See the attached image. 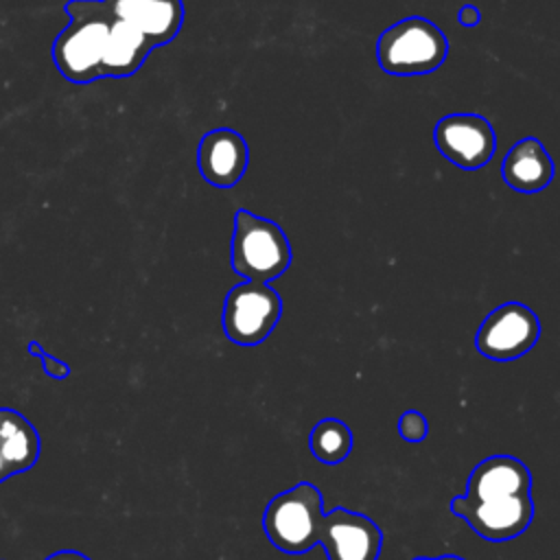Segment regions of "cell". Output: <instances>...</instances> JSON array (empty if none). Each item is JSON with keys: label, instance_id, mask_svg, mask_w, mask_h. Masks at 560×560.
Segmentation results:
<instances>
[{"label": "cell", "instance_id": "3", "mask_svg": "<svg viewBox=\"0 0 560 560\" xmlns=\"http://www.w3.org/2000/svg\"><path fill=\"white\" fill-rule=\"evenodd\" d=\"M448 55L446 35L427 18L409 15L387 26L376 42L378 66L396 77L433 72Z\"/></svg>", "mask_w": 560, "mask_h": 560}, {"label": "cell", "instance_id": "5", "mask_svg": "<svg viewBox=\"0 0 560 560\" xmlns=\"http://www.w3.org/2000/svg\"><path fill=\"white\" fill-rule=\"evenodd\" d=\"M232 269L254 282H269L291 265V245L284 230L245 208L234 214Z\"/></svg>", "mask_w": 560, "mask_h": 560}, {"label": "cell", "instance_id": "18", "mask_svg": "<svg viewBox=\"0 0 560 560\" xmlns=\"http://www.w3.org/2000/svg\"><path fill=\"white\" fill-rule=\"evenodd\" d=\"M457 20H459V24H462V26L472 28V26H477V24H479L481 13H479V9H477L475 4H464V7L459 9V13H457Z\"/></svg>", "mask_w": 560, "mask_h": 560}, {"label": "cell", "instance_id": "11", "mask_svg": "<svg viewBox=\"0 0 560 560\" xmlns=\"http://www.w3.org/2000/svg\"><path fill=\"white\" fill-rule=\"evenodd\" d=\"M112 13L138 28L155 48L168 44L184 24L182 0H105Z\"/></svg>", "mask_w": 560, "mask_h": 560}, {"label": "cell", "instance_id": "13", "mask_svg": "<svg viewBox=\"0 0 560 560\" xmlns=\"http://www.w3.org/2000/svg\"><path fill=\"white\" fill-rule=\"evenodd\" d=\"M42 451V440L33 422L15 409L0 407V457L11 477L31 470Z\"/></svg>", "mask_w": 560, "mask_h": 560}, {"label": "cell", "instance_id": "4", "mask_svg": "<svg viewBox=\"0 0 560 560\" xmlns=\"http://www.w3.org/2000/svg\"><path fill=\"white\" fill-rule=\"evenodd\" d=\"M324 518V499L315 483L300 481L276 494L262 514L269 542L284 553H306L317 545Z\"/></svg>", "mask_w": 560, "mask_h": 560}, {"label": "cell", "instance_id": "2", "mask_svg": "<svg viewBox=\"0 0 560 560\" xmlns=\"http://www.w3.org/2000/svg\"><path fill=\"white\" fill-rule=\"evenodd\" d=\"M68 26L52 42V61L70 83H92L101 79V59L114 22L105 0H68Z\"/></svg>", "mask_w": 560, "mask_h": 560}, {"label": "cell", "instance_id": "16", "mask_svg": "<svg viewBox=\"0 0 560 560\" xmlns=\"http://www.w3.org/2000/svg\"><path fill=\"white\" fill-rule=\"evenodd\" d=\"M398 433L402 440L407 442H422L427 440L429 435V422H427V416L422 411H416V409H409L405 411L400 418H398Z\"/></svg>", "mask_w": 560, "mask_h": 560}, {"label": "cell", "instance_id": "19", "mask_svg": "<svg viewBox=\"0 0 560 560\" xmlns=\"http://www.w3.org/2000/svg\"><path fill=\"white\" fill-rule=\"evenodd\" d=\"M44 560H92V558H88L85 553H81L77 549H61V551H55V553L46 556Z\"/></svg>", "mask_w": 560, "mask_h": 560}, {"label": "cell", "instance_id": "8", "mask_svg": "<svg viewBox=\"0 0 560 560\" xmlns=\"http://www.w3.org/2000/svg\"><path fill=\"white\" fill-rule=\"evenodd\" d=\"M438 151L464 171L481 168L497 149L492 125L479 114H448L433 129Z\"/></svg>", "mask_w": 560, "mask_h": 560}, {"label": "cell", "instance_id": "15", "mask_svg": "<svg viewBox=\"0 0 560 560\" xmlns=\"http://www.w3.org/2000/svg\"><path fill=\"white\" fill-rule=\"evenodd\" d=\"M313 457L326 466L341 464L352 451V431L343 420L324 418L308 433Z\"/></svg>", "mask_w": 560, "mask_h": 560}, {"label": "cell", "instance_id": "10", "mask_svg": "<svg viewBox=\"0 0 560 560\" xmlns=\"http://www.w3.org/2000/svg\"><path fill=\"white\" fill-rule=\"evenodd\" d=\"M249 149L245 138L230 129L219 127L208 131L197 149V164L201 177L217 188H232L245 175Z\"/></svg>", "mask_w": 560, "mask_h": 560}, {"label": "cell", "instance_id": "17", "mask_svg": "<svg viewBox=\"0 0 560 560\" xmlns=\"http://www.w3.org/2000/svg\"><path fill=\"white\" fill-rule=\"evenodd\" d=\"M26 350H28V354H31V357H37V359H39V363H42L44 372H46L50 378L61 381V378H68V376H70V365H68L66 361L55 359L52 354H48V352L42 348V343H39V341H28Z\"/></svg>", "mask_w": 560, "mask_h": 560}, {"label": "cell", "instance_id": "1", "mask_svg": "<svg viewBox=\"0 0 560 560\" xmlns=\"http://www.w3.org/2000/svg\"><path fill=\"white\" fill-rule=\"evenodd\" d=\"M448 510L486 540H512L534 521L532 472L514 455H490L470 470L466 494L451 499Z\"/></svg>", "mask_w": 560, "mask_h": 560}, {"label": "cell", "instance_id": "9", "mask_svg": "<svg viewBox=\"0 0 560 560\" xmlns=\"http://www.w3.org/2000/svg\"><path fill=\"white\" fill-rule=\"evenodd\" d=\"M317 545L328 560H378L383 532L370 516L335 508L322 518Z\"/></svg>", "mask_w": 560, "mask_h": 560}, {"label": "cell", "instance_id": "14", "mask_svg": "<svg viewBox=\"0 0 560 560\" xmlns=\"http://www.w3.org/2000/svg\"><path fill=\"white\" fill-rule=\"evenodd\" d=\"M155 46L131 24L118 20L109 24L103 59H101V77H129L133 74L149 52Z\"/></svg>", "mask_w": 560, "mask_h": 560}, {"label": "cell", "instance_id": "20", "mask_svg": "<svg viewBox=\"0 0 560 560\" xmlns=\"http://www.w3.org/2000/svg\"><path fill=\"white\" fill-rule=\"evenodd\" d=\"M413 560H464V558H462V556H455V553H444V556H438V558L420 556V558H413Z\"/></svg>", "mask_w": 560, "mask_h": 560}, {"label": "cell", "instance_id": "7", "mask_svg": "<svg viewBox=\"0 0 560 560\" xmlns=\"http://www.w3.org/2000/svg\"><path fill=\"white\" fill-rule=\"evenodd\" d=\"M538 337V315L521 302H505L483 317L475 335V348L486 359L514 361L527 354Z\"/></svg>", "mask_w": 560, "mask_h": 560}, {"label": "cell", "instance_id": "12", "mask_svg": "<svg viewBox=\"0 0 560 560\" xmlns=\"http://www.w3.org/2000/svg\"><path fill=\"white\" fill-rule=\"evenodd\" d=\"M503 182L518 192H538L553 177V162L536 138H523L505 153L501 164Z\"/></svg>", "mask_w": 560, "mask_h": 560}, {"label": "cell", "instance_id": "6", "mask_svg": "<svg viewBox=\"0 0 560 560\" xmlns=\"http://www.w3.org/2000/svg\"><path fill=\"white\" fill-rule=\"evenodd\" d=\"M282 315V298L267 282L245 280L234 284L223 302L221 326L236 346H258L276 328Z\"/></svg>", "mask_w": 560, "mask_h": 560}]
</instances>
